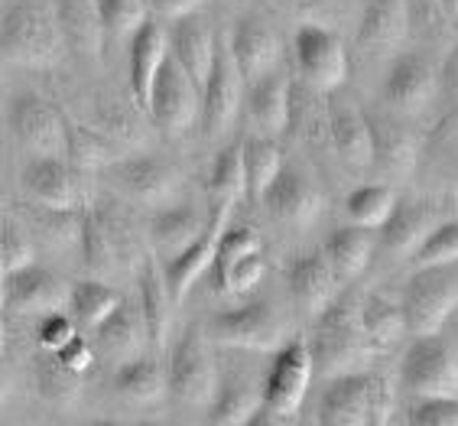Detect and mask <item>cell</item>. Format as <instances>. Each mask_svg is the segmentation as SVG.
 <instances>
[{"label": "cell", "instance_id": "6", "mask_svg": "<svg viewBox=\"0 0 458 426\" xmlns=\"http://www.w3.org/2000/svg\"><path fill=\"white\" fill-rule=\"evenodd\" d=\"M208 332L218 345L247 348V352H276L290 342V322L270 300H254L218 312Z\"/></svg>", "mask_w": 458, "mask_h": 426}, {"label": "cell", "instance_id": "4", "mask_svg": "<svg viewBox=\"0 0 458 426\" xmlns=\"http://www.w3.org/2000/svg\"><path fill=\"white\" fill-rule=\"evenodd\" d=\"M400 306L406 336H439L458 306V264L416 267V274L403 284Z\"/></svg>", "mask_w": 458, "mask_h": 426}, {"label": "cell", "instance_id": "33", "mask_svg": "<svg viewBox=\"0 0 458 426\" xmlns=\"http://www.w3.org/2000/svg\"><path fill=\"white\" fill-rule=\"evenodd\" d=\"M114 391L131 404H153L169 391L166 364H159L153 355H137L123 362L114 374Z\"/></svg>", "mask_w": 458, "mask_h": 426}, {"label": "cell", "instance_id": "19", "mask_svg": "<svg viewBox=\"0 0 458 426\" xmlns=\"http://www.w3.org/2000/svg\"><path fill=\"white\" fill-rule=\"evenodd\" d=\"M264 205L276 222L293 225V228H306L322 212V192H318V186L302 169L283 166V173L274 179V186L267 189Z\"/></svg>", "mask_w": 458, "mask_h": 426}, {"label": "cell", "instance_id": "42", "mask_svg": "<svg viewBox=\"0 0 458 426\" xmlns=\"http://www.w3.org/2000/svg\"><path fill=\"white\" fill-rule=\"evenodd\" d=\"M36 388H39V394L46 400H53V404H69L81 391V374L69 371L59 358L46 352V358L36 362Z\"/></svg>", "mask_w": 458, "mask_h": 426}, {"label": "cell", "instance_id": "11", "mask_svg": "<svg viewBox=\"0 0 458 426\" xmlns=\"http://www.w3.org/2000/svg\"><path fill=\"white\" fill-rule=\"evenodd\" d=\"M244 75H241L234 55H231L228 39H218V53H215V65L208 72V79L202 85V124L205 137H221L234 124V117L241 111V98H244Z\"/></svg>", "mask_w": 458, "mask_h": 426}, {"label": "cell", "instance_id": "32", "mask_svg": "<svg viewBox=\"0 0 458 426\" xmlns=\"http://www.w3.org/2000/svg\"><path fill=\"white\" fill-rule=\"evenodd\" d=\"M264 407V391L247 378H225L218 381V394L208 404V423L205 426H244Z\"/></svg>", "mask_w": 458, "mask_h": 426}, {"label": "cell", "instance_id": "48", "mask_svg": "<svg viewBox=\"0 0 458 426\" xmlns=\"http://www.w3.org/2000/svg\"><path fill=\"white\" fill-rule=\"evenodd\" d=\"M264 274H267L264 251H257V254H247L244 260H238L225 277H218V286L225 290V294H234V296L250 294V290L264 280Z\"/></svg>", "mask_w": 458, "mask_h": 426}, {"label": "cell", "instance_id": "9", "mask_svg": "<svg viewBox=\"0 0 458 426\" xmlns=\"http://www.w3.org/2000/svg\"><path fill=\"white\" fill-rule=\"evenodd\" d=\"M147 115L153 117V124L163 127L173 137H179V133H185L192 124H199V115H202V89L173 59V53H169L157 81H153Z\"/></svg>", "mask_w": 458, "mask_h": 426}, {"label": "cell", "instance_id": "35", "mask_svg": "<svg viewBox=\"0 0 458 426\" xmlns=\"http://www.w3.org/2000/svg\"><path fill=\"white\" fill-rule=\"evenodd\" d=\"M370 121V133H374V163L394 173V176H403L413 169L416 160V147H413V137L403 131V127L394 121V117H374L368 115Z\"/></svg>", "mask_w": 458, "mask_h": 426}, {"label": "cell", "instance_id": "20", "mask_svg": "<svg viewBox=\"0 0 458 426\" xmlns=\"http://www.w3.org/2000/svg\"><path fill=\"white\" fill-rule=\"evenodd\" d=\"M286 280H290L293 302L306 320H318L328 302L338 296V284H342L322 251H312V254L293 260Z\"/></svg>", "mask_w": 458, "mask_h": 426}, {"label": "cell", "instance_id": "44", "mask_svg": "<svg viewBox=\"0 0 458 426\" xmlns=\"http://www.w3.org/2000/svg\"><path fill=\"white\" fill-rule=\"evenodd\" d=\"M416 267H445L458 264V222H442L429 231V238L413 254Z\"/></svg>", "mask_w": 458, "mask_h": 426}, {"label": "cell", "instance_id": "45", "mask_svg": "<svg viewBox=\"0 0 458 426\" xmlns=\"http://www.w3.org/2000/svg\"><path fill=\"white\" fill-rule=\"evenodd\" d=\"M27 264H36L33 241L23 231V225H17L7 215H0V267H4V277Z\"/></svg>", "mask_w": 458, "mask_h": 426}, {"label": "cell", "instance_id": "54", "mask_svg": "<svg viewBox=\"0 0 458 426\" xmlns=\"http://www.w3.org/2000/svg\"><path fill=\"white\" fill-rule=\"evenodd\" d=\"M449 23H458V0H436Z\"/></svg>", "mask_w": 458, "mask_h": 426}, {"label": "cell", "instance_id": "17", "mask_svg": "<svg viewBox=\"0 0 458 426\" xmlns=\"http://www.w3.org/2000/svg\"><path fill=\"white\" fill-rule=\"evenodd\" d=\"M111 179L121 189L123 196L133 199L150 209H163L169 205V199L176 196L179 176L169 163L157 160V157H131L111 166Z\"/></svg>", "mask_w": 458, "mask_h": 426}, {"label": "cell", "instance_id": "30", "mask_svg": "<svg viewBox=\"0 0 458 426\" xmlns=\"http://www.w3.org/2000/svg\"><path fill=\"white\" fill-rule=\"evenodd\" d=\"M208 225V215L195 212L192 205H163L150 218V241L157 254L163 258H176L192 244Z\"/></svg>", "mask_w": 458, "mask_h": 426}, {"label": "cell", "instance_id": "5", "mask_svg": "<svg viewBox=\"0 0 458 426\" xmlns=\"http://www.w3.org/2000/svg\"><path fill=\"white\" fill-rule=\"evenodd\" d=\"M166 388L169 394L189 407H208L218 394V364H215L212 345L199 326H189L182 332L166 364Z\"/></svg>", "mask_w": 458, "mask_h": 426}, {"label": "cell", "instance_id": "21", "mask_svg": "<svg viewBox=\"0 0 458 426\" xmlns=\"http://www.w3.org/2000/svg\"><path fill=\"white\" fill-rule=\"evenodd\" d=\"M169 53L202 89L215 65V53H218V36H215L212 23L202 17V10L169 23Z\"/></svg>", "mask_w": 458, "mask_h": 426}, {"label": "cell", "instance_id": "27", "mask_svg": "<svg viewBox=\"0 0 458 426\" xmlns=\"http://www.w3.org/2000/svg\"><path fill=\"white\" fill-rule=\"evenodd\" d=\"M137 306H140L143 322H147L150 345L153 348H166L176 302H173V294H169L166 274H163V267H159V260L153 258V254H150V258H143V267H140V302H137Z\"/></svg>", "mask_w": 458, "mask_h": 426}, {"label": "cell", "instance_id": "38", "mask_svg": "<svg viewBox=\"0 0 458 426\" xmlns=\"http://www.w3.org/2000/svg\"><path fill=\"white\" fill-rule=\"evenodd\" d=\"M121 302L123 296L117 294L114 286H107L105 280H81V284L72 286L69 310H72V320L79 322V326L95 332Z\"/></svg>", "mask_w": 458, "mask_h": 426}, {"label": "cell", "instance_id": "52", "mask_svg": "<svg viewBox=\"0 0 458 426\" xmlns=\"http://www.w3.org/2000/svg\"><path fill=\"white\" fill-rule=\"evenodd\" d=\"M270 4L286 10V13H312V10H318V0H270Z\"/></svg>", "mask_w": 458, "mask_h": 426}, {"label": "cell", "instance_id": "50", "mask_svg": "<svg viewBox=\"0 0 458 426\" xmlns=\"http://www.w3.org/2000/svg\"><path fill=\"white\" fill-rule=\"evenodd\" d=\"M55 358H59L69 371H75V374H85L95 364V345H91L89 338H81V336H75V338H69L65 345L55 352Z\"/></svg>", "mask_w": 458, "mask_h": 426}, {"label": "cell", "instance_id": "13", "mask_svg": "<svg viewBox=\"0 0 458 426\" xmlns=\"http://www.w3.org/2000/svg\"><path fill=\"white\" fill-rule=\"evenodd\" d=\"M72 286L43 264H27L4 277V312H62L69 310Z\"/></svg>", "mask_w": 458, "mask_h": 426}, {"label": "cell", "instance_id": "56", "mask_svg": "<svg viewBox=\"0 0 458 426\" xmlns=\"http://www.w3.org/2000/svg\"><path fill=\"white\" fill-rule=\"evenodd\" d=\"M7 391H10V381H7V374L0 371V400L7 397Z\"/></svg>", "mask_w": 458, "mask_h": 426}, {"label": "cell", "instance_id": "18", "mask_svg": "<svg viewBox=\"0 0 458 426\" xmlns=\"http://www.w3.org/2000/svg\"><path fill=\"white\" fill-rule=\"evenodd\" d=\"M228 46L247 85L260 81L264 75L276 72V65H280V55H283L280 36L260 17H241L234 23V33H231Z\"/></svg>", "mask_w": 458, "mask_h": 426}, {"label": "cell", "instance_id": "39", "mask_svg": "<svg viewBox=\"0 0 458 426\" xmlns=\"http://www.w3.org/2000/svg\"><path fill=\"white\" fill-rule=\"evenodd\" d=\"M361 322L364 332L374 345H397L400 338L406 336V320L403 306L397 300H390L384 294H368L361 300Z\"/></svg>", "mask_w": 458, "mask_h": 426}, {"label": "cell", "instance_id": "58", "mask_svg": "<svg viewBox=\"0 0 458 426\" xmlns=\"http://www.w3.org/2000/svg\"><path fill=\"white\" fill-rule=\"evenodd\" d=\"M140 426H157V423H140Z\"/></svg>", "mask_w": 458, "mask_h": 426}, {"label": "cell", "instance_id": "12", "mask_svg": "<svg viewBox=\"0 0 458 426\" xmlns=\"http://www.w3.org/2000/svg\"><path fill=\"white\" fill-rule=\"evenodd\" d=\"M10 131L30 157L65 160V117L39 95L23 91L10 101Z\"/></svg>", "mask_w": 458, "mask_h": 426}, {"label": "cell", "instance_id": "47", "mask_svg": "<svg viewBox=\"0 0 458 426\" xmlns=\"http://www.w3.org/2000/svg\"><path fill=\"white\" fill-rule=\"evenodd\" d=\"M406 426H458V397H420L406 410Z\"/></svg>", "mask_w": 458, "mask_h": 426}, {"label": "cell", "instance_id": "8", "mask_svg": "<svg viewBox=\"0 0 458 426\" xmlns=\"http://www.w3.org/2000/svg\"><path fill=\"white\" fill-rule=\"evenodd\" d=\"M293 53L306 89L318 95H332L348 79V49L335 30L322 23H300L293 36Z\"/></svg>", "mask_w": 458, "mask_h": 426}, {"label": "cell", "instance_id": "28", "mask_svg": "<svg viewBox=\"0 0 458 426\" xmlns=\"http://www.w3.org/2000/svg\"><path fill=\"white\" fill-rule=\"evenodd\" d=\"M95 342L107 358H117L121 364L143 355V345L150 342V336H147V322H143L140 306H133V302L123 300L121 306L95 328Z\"/></svg>", "mask_w": 458, "mask_h": 426}, {"label": "cell", "instance_id": "10", "mask_svg": "<svg viewBox=\"0 0 458 426\" xmlns=\"http://www.w3.org/2000/svg\"><path fill=\"white\" fill-rule=\"evenodd\" d=\"M312 374H316V364H312L309 342L293 338L283 348H276L274 364H270V371H267L264 384H260L264 407L290 420L302 407V400H306Z\"/></svg>", "mask_w": 458, "mask_h": 426}, {"label": "cell", "instance_id": "55", "mask_svg": "<svg viewBox=\"0 0 458 426\" xmlns=\"http://www.w3.org/2000/svg\"><path fill=\"white\" fill-rule=\"evenodd\" d=\"M0 348H4V267H0Z\"/></svg>", "mask_w": 458, "mask_h": 426}, {"label": "cell", "instance_id": "14", "mask_svg": "<svg viewBox=\"0 0 458 426\" xmlns=\"http://www.w3.org/2000/svg\"><path fill=\"white\" fill-rule=\"evenodd\" d=\"M228 212L231 205L228 202H212V212H208V225L199 238L176 254V258H169L166 267H163V274H166V284H169V294H173V302H185V296L192 294V286L202 280L208 270L215 267V251H218V241L225 234V222H228Z\"/></svg>", "mask_w": 458, "mask_h": 426}, {"label": "cell", "instance_id": "36", "mask_svg": "<svg viewBox=\"0 0 458 426\" xmlns=\"http://www.w3.org/2000/svg\"><path fill=\"white\" fill-rule=\"evenodd\" d=\"M283 173V153L274 143V137H250L244 141V176H247V196L254 202H264L267 189L274 186V179Z\"/></svg>", "mask_w": 458, "mask_h": 426}, {"label": "cell", "instance_id": "24", "mask_svg": "<svg viewBox=\"0 0 458 426\" xmlns=\"http://www.w3.org/2000/svg\"><path fill=\"white\" fill-rule=\"evenodd\" d=\"M169 59V30L150 17L137 33L131 36V91L133 101L147 111L150 105V91L157 81L159 69Z\"/></svg>", "mask_w": 458, "mask_h": 426}, {"label": "cell", "instance_id": "51", "mask_svg": "<svg viewBox=\"0 0 458 426\" xmlns=\"http://www.w3.org/2000/svg\"><path fill=\"white\" fill-rule=\"evenodd\" d=\"M147 4H150V17H157L159 23H176L205 7V0H147Z\"/></svg>", "mask_w": 458, "mask_h": 426}, {"label": "cell", "instance_id": "26", "mask_svg": "<svg viewBox=\"0 0 458 426\" xmlns=\"http://www.w3.org/2000/svg\"><path fill=\"white\" fill-rule=\"evenodd\" d=\"M293 85L283 72H270L260 81L247 85V111L260 137H280L290 127Z\"/></svg>", "mask_w": 458, "mask_h": 426}, {"label": "cell", "instance_id": "7", "mask_svg": "<svg viewBox=\"0 0 458 426\" xmlns=\"http://www.w3.org/2000/svg\"><path fill=\"white\" fill-rule=\"evenodd\" d=\"M400 384L413 400L458 397V358L439 336H416L400 362Z\"/></svg>", "mask_w": 458, "mask_h": 426}, {"label": "cell", "instance_id": "34", "mask_svg": "<svg viewBox=\"0 0 458 426\" xmlns=\"http://www.w3.org/2000/svg\"><path fill=\"white\" fill-rule=\"evenodd\" d=\"M79 244L85 254V264L95 274H111L121 258V238L114 234V225L101 218V212L89 209L81 212V228H79Z\"/></svg>", "mask_w": 458, "mask_h": 426}, {"label": "cell", "instance_id": "49", "mask_svg": "<svg viewBox=\"0 0 458 426\" xmlns=\"http://www.w3.org/2000/svg\"><path fill=\"white\" fill-rule=\"evenodd\" d=\"M75 336H79V322L72 320L69 312H46L43 320H39V326H36V342L49 355H55Z\"/></svg>", "mask_w": 458, "mask_h": 426}, {"label": "cell", "instance_id": "53", "mask_svg": "<svg viewBox=\"0 0 458 426\" xmlns=\"http://www.w3.org/2000/svg\"><path fill=\"white\" fill-rule=\"evenodd\" d=\"M244 426H286V417H280V413H274V410L260 407Z\"/></svg>", "mask_w": 458, "mask_h": 426}, {"label": "cell", "instance_id": "40", "mask_svg": "<svg viewBox=\"0 0 458 426\" xmlns=\"http://www.w3.org/2000/svg\"><path fill=\"white\" fill-rule=\"evenodd\" d=\"M208 196L212 202L234 205L247 196V176H244V141L231 143L215 157L212 176H208Z\"/></svg>", "mask_w": 458, "mask_h": 426}, {"label": "cell", "instance_id": "22", "mask_svg": "<svg viewBox=\"0 0 458 426\" xmlns=\"http://www.w3.org/2000/svg\"><path fill=\"white\" fill-rule=\"evenodd\" d=\"M328 141L348 163L352 169H368L374 166V133H370V121L361 107H354V101L332 98L328 101Z\"/></svg>", "mask_w": 458, "mask_h": 426}, {"label": "cell", "instance_id": "23", "mask_svg": "<svg viewBox=\"0 0 458 426\" xmlns=\"http://www.w3.org/2000/svg\"><path fill=\"white\" fill-rule=\"evenodd\" d=\"M20 183L43 209H59V212H75L81 202V192L75 186L69 163L62 157H33L20 173Z\"/></svg>", "mask_w": 458, "mask_h": 426}, {"label": "cell", "instance_id": "3", "mask_svg": "<svg viewBox=\"0 0 458 426\" xmlns=\"http://www.w3.org/2000/svg\"><path fill=\"white\" fill-rule=\"evenodd\" d=\"M390 391L387 381L370 371L338 374L318 400L322 426H387Z\"/></svg>", "mask_w": 458, "mask_h": 426}, {"label": "cell", "instance_id": "2", "mask_svg": "<svg viewBox=\"0 0 458 426\" xmlns=\"http://www.w3.org/2000/svg\"><path fill=\"white\" fill-rule=\"evenodd\" d=\"M62 30L55 20V10L36 4V0H17L0 13V55L20 65H43L59 63Z\"/></svg>", "mask_w": 458, "mask_h": 426}, {"label": "cell", "instance_id": "46", "mask_svg": "<svg viewBox=\"0 0 458 426\" xmlns=\"http://www.w3.org/2000/svg\"><path fill=\"white\" fill-rule=\"evenodd\" d=\"M65 160H72L75 166H85V169L107 166L111 150H107V143L95 131H79L75 124L65 121Z\"/></svg>", "mask_w": 458, "mask_h": 426}, {"label": "cell", "instance_id": "37", "mask_svg": "<svg viewBox=\"0 0 458 426\" xmlns=\"http://www.w3.org/2000/svg\"><path fill=\"white\" fill-rule=\"evenodd\" d=\"M397 189L387 186V183H374V186L354 189L352 196L344 199V215H348V225L380 231L390 218V212L397 209Z\"/></svg>", "mask_w": 458, "mask_h": 426}, {"label": "cell", "instance_id": "41", "mask_svg": "<svg viewBox=\"0 0 458 426\" xmlns=\"http://www.w3.org/2000/svg\"><path fill=\"white\" fill-rule=\"evenodd\" d=\"M95 4L105 36H111V39H131L150 20L147 0H95Z\"/></svg>", "mask_w": 458, "mask_h": 426}, {"label": "cell", "instance_id": "25", "mask_svg": "<svg viewBox=\"0 0 458 426\" xmlns=\"http://www.w3.org/2000/svg\"><path fill=\"white\" fill-rule=\"evenodd\" d=\"M436 228V215L429 205L423 202H403L400 199L397 209L390 212V218L380 228V251L390 260L413 258L420 244L429 238V231Z\"/></svg>", "mask_w": 458, "mask_h": 426}, {"label": "cell", "instance_id": "15", "mask_svg": "<svg viewBox=\"0 0 458 426\" xmlns=\"http://www.w3.org/2000/svg\"><path fill=\"white\" fill-rule=\"evenodd\" d=\"M436 95V69L426 55L420 53H400L394 55L380 98L394 115H420Z\"/></svg>", "mask_w": 458, "mask_h": 426}, {"label": "cell", "instance_id": "43", "mask_svg": "<svg viewBox=\"0 0 458 426\" xmlns=\"http://www.w3.org/2000/svg\"><path fill=\"white\" fill-rule=\"evenodd\" d=\"M257 251H264V244H260V234L254 228H247V225L225 228V234L218 241V251H215V267H212L215 277H225L238 260H244L247 254H257Z\"/></svg>", "mask_w": 458, "mask_h": 426}, {"label": "cell", "instance_id": "57", "mask_svg": "<svg viewBox=\"0 0 458 426\" xmlns=\"http://www.w3.org/2000/svg\"><path fill=\"white\" fill-rule=\"evenodd\" d=\"M95 426H127V423H117V420H105V423H95Z\"/></svg>", "mask_w": 458, "mask_h": 426}, {"label": "cell", "instance_id": "16", "mask_svg": "<svg viewBox=\"0 0 458 426\" xmlns=\"http://www.w3.org/2000/svg\"><path fill=\"white\" fill-rule=\"evenodd\" d=\"M410 27V0H364L358 20V49L374 59L400 55Z\"/></svg>", "mask_w": 458, "mask_h": 426}, {"label": "cell", "instance_id": "31", "mask_svg": "<svg viewBox=\"0 0 458 426\" xmlns=\"http://www.w3.org/2000/svg\"><path fill=\"white\" fill-rule=\"evenodd\" d=\"M377 248V234L370 228H358V225H344L335 228L326 241V260L332 264L335 277L342 284L354 280V277L364 274V267L370 264V254Z\"/></svg>", "mask_w": 458, "mask_h": 426}, {"label": "cell", "instance_id": "1", "mask_svg": "<svg viewBox=\"0 0 458 426\" xmlns=\"http://www.w3.org/2000/svg\"><path fill=\"white\" fill-rule=\"evenodd\" d=\"M370 345L374 342L368 338L361 322V296L344 294L328 302L326 312L316 320V336L309 342V352L316 368L338 378V374L364 371Z\"/></svg>", "mask_w": 458, "mask_h": 426}, {"label": "cell", "instance_id": "29", "mask_svg": "<svg viewBox=\"0 0 458 426\" xmlns=\"http://www.w3.org/2000/svg\"><path fill=\"white\" fill-rule=\"evenodd\" d=\"M55 20H59L62 43H65L69 53L98 59L101 43H105V27H101L95 0H59L55 4Z\"/></svg>", "mask_w": 458, "mask_h": 426}]
</instances>
